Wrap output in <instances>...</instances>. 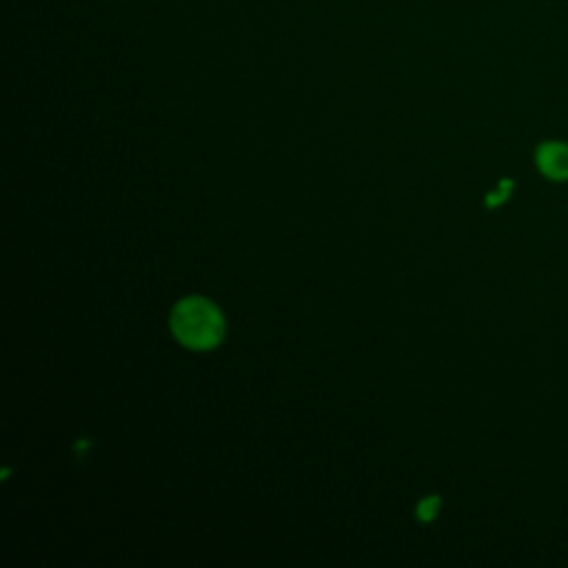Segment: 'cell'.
I'll return each instance as SVG.
<instances>
[{"mask_svg":"<svg viewBox=\"0 0 568 568\" xmlns=\"http://www.w3.org/2000/svg\"><path fill=\"white\" fill-rule=\"evenodd\" d=\"M171 326L175 337L189 348H213L224 335V320L217 306L204 297L182 300L171 315Z\"/></svg>","mask_w":568,"mask_h":568,"instance_id":"cell-1","label":"cell"},{"mask_svg":"<svg viewBox=\"0 0 568 568\" xmlns=\"http://www.w3.org/2000/svg\"><path fill=\"white\" fill-rule=\"evenodd\" d=\"M437 508H439V497H437V495H430V497H426V499L417 506V517H419L422 521H430V519L435 517Z\"/></svg>","mask_w":568,"mask_h":568,"instance_id":"cell-3","label":"cell"},{"mask_svg":"<svg viewBox=\"0 0 568 568\" xmlns=\"http://www.w3.org/2000/svg\"><path fill=\"white\" fill-rule=\"evenodd\" d=\"M508 189H510V182H501V191H497V193H490L488 195V206H495V204H499L501 200H506V195H508Z\"/></svg>","mask_w":568,"mask_h":568,"instance_id":"cell-4","label":"cell"},{"mask_svg":"<svg viewBox=\"0 0 568 568\" xmlns=\"http://www.w3.org/2000/svg\"><path fill=\"white\" fill-rule=\"evenodd\" d=\"M535 164L544 178L552 182H568V142H541L535 151Z\"/></svg>","mask_w":568,"mask_h":568,"instance_id":"cell-2","label":"cell"}]
</instances>
